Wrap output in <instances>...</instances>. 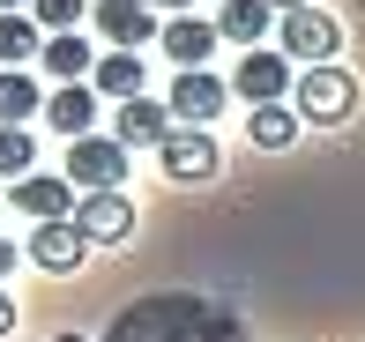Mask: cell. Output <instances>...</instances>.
I'll return each mask as SVG.
<instances>
[{"instance_id": "6da1fadb", "label": "cell", "mask_w": 365, "mask_h": 342, "mask_svg": "<svg viewBox=\"0 0 365 342\" xmlns=\"http://www.w3.org/2000/svg\"><path fill=\"white\" fill-rule=\"evenodd\" d=\"M105 342H246V335L224 305L194 298V290H157V298L127 305Z\"/></svg>"}, {"instance_id": "7a4b0ae2", "label": "cell", "mask_w": 365, "mask_h": 342, "mask_svg": "<svg viewBox=\"0 0 365 342\" xmlns=\"http://www.w3.org/2000/svg\"><path fill=\"white\" fill-rule=\"evenodd\" d=\"M351 112H358V82L336 68V60H321V68L298 75V119H313V127H343Z\"/></svg>"}, {"instance_id": "3957f363", "label": "cell", "mask_w": 365, "mask_h": 342, "mask_svg": "<svg viewBox=\"0 0 365 342\" xmlns=\"http://www.w3.org/2000/svg\"><path fill=\"white\" fill-rule=\"evenodd\" d=\"M276 53H291V60H306V68H321V60L343 53V23H336L328 8H291L284 30H276Z\"/></svg>"}, {"instance_id": "277c9868", "label": "cell", "mask_w": 365, "mask_h": 342, "mask_svg": "<svg viewBox=\"0 0 365 342\" xmlns=\"http://www.w3.org/2000/svg\"><path fill=\"white\" fill-rule=\"evenodd\" d=\"M157 164H164V178H179V186H202V178L224 171V156H217V141H209V127H172V134L157 141Z\"/></svg>"}, {"instance_id": "5b68a950", "label": "cell", "mask_w": 365, "mask_h": 342, "mask_svg": "<svg viewBox=\"0 0 365 342\" xmlns=\"http://www.w3.org/2000/svg\"><path fill=\"white\" fill-rule=\"evenodd\" d=\"M68 178H75L82 193L120 186V178H127V141L120 134H82V141H68Z\"/></svg>"}, {"instance_id": "8992f818", "label": "cell", "mask_w": 365, "mask_h": 342, "mask_svg": "<svg viewBox=\"0 0 365 342\" xmlns=\"http://www.w3.org/2000/svg\"><path fill=\"white\" fill-rule=\"evenodd\" d=\"M75 231L90 238V246H127V238H135V201H127L120 186L82 193V201H75Z\"/></svg>"}, {"instance_id": "52a82bcc", "label": "cell", "mask_w": 365, "mask_h": 342, "mask_svg": "<svg viewBox=\"0 0 365 342\" xmlns=\"http://www.w3.org/2000/svg\"><path fill=\"white\" fill-rule=\"evenodd\" d=\"M231 90H239L246 105H284V90H291V53H269V45H254V53L231 68Z\"/></svg>"}, {"instance_id": "ba28073f", "label": "cell", "mask_w": 365, "mask_h": 342, "mask_svg": "<svg viewBox=\"0 0 365 342\" xmlns=\"http://www.w3.org/2000/svg\"><path fill=\"white\" fill-rule=\"evenodd\" d=\"M90 23L105 30V45H120V53H135V45L157 38V0H97Z\"/></svg>"}, {"instance_id": "9c48e42d", "label": "cell", "mask_w": 365, "mask_h": 342, "mask_svg": "<svg viewBox=\"0 0 365 342\" xmlns=\"http://www.w3.org/2000/svg\"><path fill=\"white\" fill-rule=\"evenodd\" d=\"M8 201L23 208L30 223H60V216H75V178H60V171H30V178H15Z\"/></svg>"}, {"instance_id": "30bf717a", "label": "cell", "mask_w": 365, "mask_h": 342, "mask_svg": "<svg viewBox=\"0 0 365 342\" xmlns=\"http://www.w3.org/2000/svg\"><path fill=\"white\" fill-rule=\"evenodd\" d=\"M224 105H231V82H217L209 68H179V82H172V112H179L187 127H209Z\"/></svg>"}, {"instance_id": "8fae6325", "label": "cell", "mask_w": 365, "mask_h": 342, "mask_svg": "<svg viewBox=\"0 0 365 342\" xmlns=\"http://www.w3.org/2000/svg\"><path fill=\"white\" fill-rule=\"evenodd\" d=\"M30 260H38L45 275H68V268H82V253H90V238L75 231V216H60V223H38L30 231V246H23Z\"/></svg>"}, {"instance_id": "7c38bea8", "label": "cell", "mask_w": 365, "mask_h": 342, "mask_svg": "<svg viewBox=\"0 0 365 342\" xmlns=\"http://www.w3.org/2000/svg\"><path fill=\"white\" fill-rule=\"evenodd\" d=\"M112 134H120L127 149H157V141L172 134V105H157V97H127V105L112 112Z\"/></svg>"}, {"instance_id": "4fadbf2b", "label": "cell", "mask_w": 365, "mask_h": 342, "mask_svg": "<svg viewBox=\"0 0 365 342\" xmlns=\"http://www.w3.org/2000/svg\"><path fill=\"white\" fill-rule=\"evenodd\" d=\"M45 119H53V134H68V141L97 134V90L90 82H60L53 97H45Z\"/></svg>"}, {"instance_id": "5bb4252c", "label": "cell", "mask_w": 365, "mask_h": 342, "mask_svg": "<svg viewBox=\"0 0 365 342\" xmlns=\"http://www.w3.org/2000/svg\"><path fill=\"white\" fill-rule=\"evenodd\" d=\"M157 45L172 53V68H202V60L217 53V23H202V15H172V23L157 30Z\"/></svg>"}, {"instance_id": "9a60e30c", "label": "cell", "mask_w": 365, "mask_h": 342, "mask_svg": "<svg viewBox=\"0 0 365 342\" xmlns=\"http://www.w3.org/2000/svg\"><path fill=\"white\" fill-rule=\"evenodd\" d=\"M90 90L97 97H142V53H120V45H112V53H97V68H90Z\"/></svg>"}, {"instance_id": "2e32d148", "label": "cell", "mask_w": 365, "mask_h": 342, "mask_svg": "<svg viewBox=\"0 0 365 342\" xmlns=\"http://www.w3.org/2000/svg\"><path fill=\"white\" fill-rule=\"evenodd\" d=\"M38 60L53 68V82H82V75L97 68V53H90V38H82V30H53Z\"/></svg>"}, {"instance_id": "e0dca14e", "label": "cell", "mask_w": 365, "mask_h": 342, "mask_svg": "<svg viewBox=\"0 0 365 342\" xmlns=\"http://www.w3.org/2000/svg\"><path fill=\"white\" fill-rule=\"evenodd\" d=\"M269 0H224L217 8V38H231V45H261L269 38Z\"/></svg>"}, {"instance_id": "ac0fdd59", "label": "cell", "mask_w": 365, "mask_h": 342, "mask_svg": "<svg viewBox=\"0 0 365 342\" xmlns=\"http://www.w3.org/2000/svg\"><path fill=\"white\" fill-rule=\"evenodd\" d=\"M30 112H45L38 75H23V68H0V127H23Z\"/></svg>"}, {"instance_id": "d6986e66", "label": "cell", "mask_w": 365, "mask_h": 342, "mask_svg": "<svg viewBox=\"0 0 365 342\" xmlns=\"http://www.w3.org/2000/svg\"><path fill=\"white\" fill-rule=\"evenodd\" d=\"M45 53V30L38 15H0V68H23V60Z\"/></svg>"}, {"instance_id": "ffe728a7", "label": "cell", "mask_w": 365, "mask_h": 342, "mask_svg": "<svg viewBox=\"0 0 365 342\" xmlns=\"http://www.w3.org/2000/svg\"><path fill=\"white\" fill-rule=\"evenodd\" d=\"M246 141H254V149H291V141H298V112H284V105H254Z\"/></svg>"}, {"instance_id": "44dd1931", "label": "cell", "mask_w": 365, "mask_h": 342, "mask_svg": "<svg viewBox=\"0 0 365 342\" xmlns=\"http://www.w3.org/2000/svg\"><path fill=\"white\" fill-rule=\"evenodd\" d=\"M0 171H8V178H30V171H38V141H30V127H0Z\"/></svg>"}, {"instance_id": "7402d4cb", "label": "cell", "mask_w": 365, "mask_h": 342, "mask_svg": "<svg viewBox=\"0 0 365 342\" xmlns=\"http://www.w3.org/2000/svg\"><path fill=\"white\" fill-rule=\"evenodd\" d=\"M30 15H38V30L53 38V30H75L82 15H90V0H30Z\"/></svg>"}, {"instance_id": "603a6c76", "label": "cell", "mask_w": 365, "mask_h": 342, "mask_svg": "<svg viewBox=\"0 0 365 342\" xmlns=\"http://www.w3.org/2000/svg\"><path fill=\"white\" fill-rule=\"evenodd\" d=\"M8 328H15V298L0 290V335H8Z\"/></svg>"}, {"instance_id": "cb8c5ba5", "label": "cell", "mask_w": 365, "mask_h": 342, "mask_svg": "<svg viewBox=\"0 0 365 342\" xmlns=\"http://www.w3.org/2000/svg\"><path fill=\"white\" fill-rule=\"evenodd\" d=\"M8 268H15V246H8V238H0V283H8Z\"/></svg>"}, {"instance_id": "d4e9b609", "label": "cell", "mask_w": 365, "mask_h": 342, "mask_svg": "<svg viewBox=\"0 0 365 342\" xmlns=\"http://www.w3.org/2000/svg\"><path fill=\"white\" fill-rule=\"evenodd\" d=\"M269 8H276V15H291V8H313V0H269Z\"/></svg>"}, {"instance_id": "484cf974", "label": "cell", "mask_w": 365, "mask_h": 342, "mask_svg": "<svg viewBox=\"0 0 365 342\" xmlns=\"http://www.w3.org/2000/svg\"><path fill=\"white\" fill-rule=\"evenodd\" d=\"M157 8H172V15H187V8H194V0H157Z\"/></svg>"}, {"instance_id": "4316f807", "label": "cell", "mask_w": 365, "mask_h": 342, "mask_svg": "<svg viewBox=\"0 0 365 342\" xmlns=\"http://www.w3.org/2000/svg\"><path fill=\"white\" fill-rule=\"evenodd\" d=\"M0 15H23V0H0Z\"/></svg>"}, {"instance_id": "83f0119b", "label": "cell", "mask_w": 365, "mask_h": 342, "mask_svg": "<svg viewBox=\"0 0 365 342\" xmlns=\"http://www.w3.org/2000/svg\"><path fill=\"white\" fill-rule=\"evenodd\" d=\"M53 342H82V335H53Z\"/></svg>"}]
</instances>
